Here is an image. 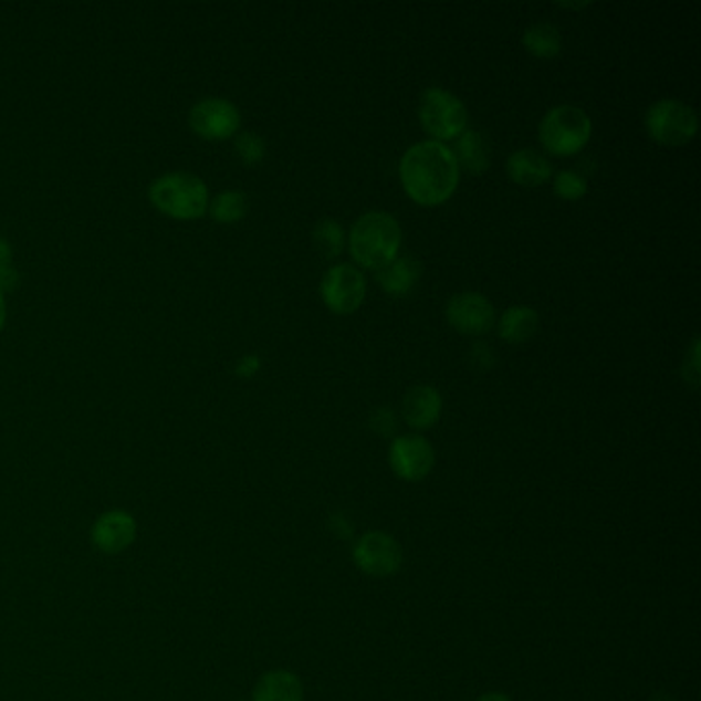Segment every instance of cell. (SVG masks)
Listing matches in <instances>:
<instances>
[{
    "mask_svg": "<svg viewBox=\"0 0 701 701\" xmlns=\"http://www.w3.org/2000/svg\"><path fill=\"white\" fill-rule=\"evenodd\" d=\"M399 179L409 198L420 206L444 205L459 186V165L453 150L422 140L406 150L399 163Z\"/></svg>",
    "mask_w": 701,
    "mask_h": 701,
    "instance_id": "cell-1",
    "label": "cell"
},
{
    "mask_svg": "<svg viewBox=\"0 0 701 701\" xmlns=\"http://www.w3.org/2000/svg\"><path fill=\"white\" fill-rule=\"evenodd\" d=\"M348 248L356 263L368 270H380L399 255L401 227L389 212H366L354 222Z\"/></svg>",
    "mask_w": 701,
    "mask_h": 701,
    "instance_id": "cell-2",
    "label": "cell"
},
{
    "mask_svg": "<svg viewBox=\"0 0 701 701\" xmlns=\"http://www.w3.org/2000/svg\"><path fill=\"white\" fill-rule=\"evenodd\" d=\"M593 122L585 109L574 105H557L540 124V140L555 157H571L588 145Z\"/></svg>",
    "mask_w": 701,
    "mask_h": 701,
    "instance_id": "cell-3",
    "label": "cell"
},
{
    "mask_svg": "<svg viewBox=\"0 0 701 701\" xmlns=\"http://www.w3.org/2000/svg\"><path fill=\"white\" fill-rule=\"evenodd\" d=\"M150 200L174 219H198L208 208V188L191 174H169L150 186Z\"/></svg>",
    "mask_w": 701,
    "mask_h": 701,
    "instance_id": "cell-4",
    "label": "cell"
},
{
    "mask_svg": "<svg viewBox=\"0 0 701 701\" xmlns=\"http://www.w3.org/2000/svg\"><path fill=\"white\" fill-rule=\"evenodd\" d=\"M418 117L425 130L440 140H454L468 128V109L463 102L447 88H426L420 97Z\"/></svg>",
    "mask_w": 701,
    "mask_h": 701,
    "instance_id": "cell-5",
    "label": "cell"
},
{
    "mask_svg": "<svg viewBox=\"0 0 701 701\" xmlns=\"http://www.w3.org/2000/svg\"><path fill=\"white\" fill-rule=\"evenodd\" d=\"M646 130L665 147H683L698 134V114L677 100H660L646 112Z\"/></svg>",
    "mask_w": 701,
    "mask_h": 701,
    "instance_id": "cell-6",
    "label": "cell"
},
{
    "mask_svg": "<svg viewBox=\"0 0 701 701\" xmlns=\"http://www.w3.org/2000/svg\"><path fill=\"white\" fill-rule=\"evenodd\" d=\"M352 562L373 578H389L401 571L404 550L394 535L385 531H366L352 547Z\"/></svg>",
    "mask_w": 701,
    "mask_h": 701,
    "instance_id": "cell-7",
    "label": "cell"
},
{
    "mask_svg": "<svg viewBox=\"0 0 701 701\" xmlns=\"http://www.w3.org/2000/svg\"><path fill=\"white\" fill-rule=\"evenodd\" d=\"M366 280L358 268L350 263H337L327 270L322 280V299L325 307L336 315H350L363 305Z\"/></svg>",
    "mask_w": 701,
    "mask_h": 701,
    "instance_id": "cell-8",
    "label": "cell"
},
{
    "mask_svg": "<svg viewBox=\"0 0 701 701\" xmlns=\"http://www.w3.org/2000/svg\"><path fill=\"white\" fill-rule=\"evenodd\" d=\"M389 468L404 482H422L437 463L435 449L422 435L397 437L389 447Z\"/></svg>",
    "mask_w": 701,
    "mask_h": 701,
    "instance_id": "cell-9",
    "label": "cell"
},
{
    "mask_svg": "<svg viewBox=\"0 0 701 701\" xmlns=\"http://www.w3.org/2000/svg\"><path fill=\"white\" fill-rule=\"evenodd\" d=\"M447 322L463 336H483L494 327V305L480 293L454 294L447 303Z\"/></svg>",
    "mask_w": 701,
    "mask_h": 701,
    "instance_id": "cell-10",
    "label": "cell"
},
{
    "mask_svg": "<svg viewBox=\"0 0 701 701\" xmlns=\"http://www.w3.org/2000/svg\"><path fill=\"white\" fill-rule=\"evenodd\" d=\"M190 124L200 136L210 140L231 138L241 126V114L233 103L219 97H208L196 103L190 112Z\"/></svg>",
    "mask_w": 701,
    "mask_h": 701,
    "instance_id": "cell-11",
    "label": "cell"
},
{
    "mask_svg": "<svg viewBox=\"0 0 701 701\" xmlns=\"http://www.w3.org/2000/svg\"><path fill=\"white\" fill-rule=\"evenodd\" d=\"M136 540V521L130 512L109 511L97 516L91 529V541L103 554H119Z\"/></svg>",
    "mask_w": 701,
    "mask_h": 701,
    "instance_id": "cell-12",
    "label": "cell"
},
{
    "mask_svg": "<svg viewBox=\"0 0 701 701\" xmlns=\"http://www.w3.org/2000/svg\"><path fill=\"white\" fill-rule=\"evenodd\" d=\"M401 411H404L406 425L411 426L414 430L432 428L439 422L440 414H442V397L439 389L430 385L411 387L404 397Z\"/></svg>",
    "mask_w": 701,
    "mask_h": 701,
    "instance_id": "cell-13",
    "label": "cell"
},
{
    "mask_svg": "<svg viewBox=\"0 0 701 701\" xmlns=\"http://www.w3.org/2000/svg\"><path fill=\"white\" fill-rule=\"evenodd\" d=\"M422 276V263L411 255H397L394 262L377 270V282L389 296H408Z\"/></svg>",
    "mask_w": 701,
    "mask_h": 701,
    "instance_id": "cell-14",
    "label": "cell"
},
{
    "mask_svg": "<svg viewBox=\"0 0 701 701\" xmlns=\"http://www.w3.org/2000/svg\"><path fill=\"white\" fill-rule=\"evenodd\" d=\"M251 701H305V686L294 672L268 671L253 686Z\"/></svg>",
    "mask_w": 701,
    "mask_h": 701,
    "instance_id": "cell-15",
    "label": "cell"
},
{
    "mask_svg": "<svg viewBox=\"0 0 701 701\" xmlns=\"http://www.w3.org/2000/svg\"><path fill=\"white\" fill-rule=\"evenodd\" d=\"M506 171L514 184L525 188H537L552 177V165L537 150L521 148L512 153L511 159L506 163Z\"/></svg>",
    "mask_w": 701,
    "mask_h": 701,
    "instance_id": "cell-16",
    "label": "cell"
},
{
    "mask_svg": "<svg viewBox=\"0 0 701 701\" xmlns=\"http://www.w3.org/2000/svg\"><path fill=\"white\" fill-rule=\"evenodd\" d=\"M540 329V315L535 308L516 305L506 308L498 323V336L509 344H525Z\"/></svg>",
    "mask_w": 701,
    "mask_h": 701,
    "instance_id": "cell-17",
    "label": "cell"
},
{
    "mask_svg": "<svg viewBox=\"0 0 701 701\" xmlns=\"http://www.w3.org/2000/svg\"><path fill=\"white\" fill-rule=\"evenodd\" d=\"M453 155L459 169L463 167L468 174H473V176H480L490 169V150H488V145H485L480 132H463L454 143Z\"/></svg>",
    "mask_w": 701,
    "mask_h": 701,
    "instance_id": "cell-18",
    "label": "cell"
},
{
    "mask_svg": "<svg viewBox=\"0 0 701 701\" xmlns=\"http://www.w3.org/2000/svg\"><path fill=\"white\" fill-rule=\"evenodd\" d=\"M523 44L535 59H554L562 50V35L552 23H535L523 33Z\"/></svg>",
    "mask_w": 701,
    "mask_h": 701,
    "instance_id": "cell-19",
    "label": "cell"
},
{
    "mask_svg": "<svg viewBox=\"0 0 701 701\" xmlns=\"http://www.w3.org/2000/svg\"><path fill=\"white\" fill-rule=\"evenodd\" d=\"M313 243L323 258L334 260L344 249V229L334 219H323L313 229Z\"/></svg>",
    "mask_w": 701,
    "mask_h": 701,
    "instance_id": "cell-20",
    "label": "cell"
},
{
    "mask_svg": "<svg viewBox=\"0 0 701 701\" xmlns=\"http://www.w3.org/2000/svg\"><path fill=\"white\" fill-rule=\"evenodd\" d=\"M248 212V196L243 191H222L210 205L212 219L219 222H237Z\"/></svg>",
    "mask_w": 701,
    "mask_h": 701,
    "instance_id": "cell-21",
    "label": "cell"
},
{
    "mask_svg": "<svg viewBox=\"0 0 701 701\" xmlns=\"http://www.w3.org/2000/svg\"><path fill=\"white\" fill-rule=\"evenodd\" d=\"M554 190L562 200L576 202V200L585 198L588 184H586L585 177L576 171H559L554 179Z\"/></svg>",
    "mask_w": 701,
    "mask_h": 701,
    "instance_id": "cell-22",
    "label": "cell"
},
{
    "mask_svg": "<svg viewBox=\"0 0 701 701\" xmlns=\"http://www.w3.org/2000/svg\"><path fill=\"white\" fill-rule=\"evenodd\" d=\"M234 150L245 165H258L265 157V143H263L262 136H258L253 132H241L234 138Z\"/></svg>",
    "mask_w": 701,
    "mask_h": 701,
    "instance_id": "cell-23",
    "label": "cell"
},
{
    "mask_svg": "<svg viewBox=\"0 0 701 701\" xmlns=\"http://www.w3.org/2000/svg\"><path fill=\"white\" fill-rule=\"evenodd\" d=\"M13 251L11 245L0 237V291H11L15 289L19 276H17L15 270H13Z\"/></svg>",
    "mask_w": 701,
    "mask_h": 701,
    "instance_id": "cell-24",
    "label": "cell"
},
{
    "mask_svg": "<svg viewBox=\"0 0 701 701\" xmlns=\"http://www.w3.org/2000/svg\"><path fill=\"white\" fill-rule=\"evenodd\" d=\"M370 430L377 432L383 439L394 437L395 430H397V416H395L394 409H375V411L370 414Z\"/></svg>",
    "mask_w": 701,
    "mask_h": 701,
    "instance_id": "cell-25",
    "label": "cell"
},
{
    "mask_svg": "<svg viewBox=\"0 0 701 701\" xmlns=\"http://www.w3.org/2000/svg\"><path fill=\"white\" fill-rule=\"evenodd\" d=\"M683 377H686L687 383H689L691 387H698V385H700V339H698V337L693 339L689 358L686 360Z\"/></svg>",
    "mask_w": 701,
    "mask_h": 701,
    "instance_id": "cell-26",
    "label": "cell"
},
{
    "mask_svg": "<svg viewBox=\"0 0 701 701\" xmlns=\"http://www.w3.org/2000/svg\"><path fill=\"white\" fill-rule=\"evenodd\" d=\"M469 356H471V363L480 368H490L494 365V352L488 348V344H475L469 352Z\"/></svg>",
    "mask_w": 701,
    "mask_h": 701,
    "instance_id": "cell-27",
    "label": "cell"
},
{
    "mask_svg": "<svg viewBox=\"0 0 701 701\" xmlns=\"http://www.w3.org/2000/svg\"><path fill=\"white\" fill-rule=\"evenodd\" d=\"M329 526H332V533L336 535V537H342V540H350L352 537V523L344 516V514H334L332 519H329Z\"/></svg>",
    "mask_w": 701,
    "mask_h": 701,
    "instance_id": "cell-28",
    "label": "cell"
},
{
    "mask_svg": "<svg viewBox=\"0 0 701 701\" xmlns=\"http://www.w3.org/2000/svg\"><path fill=\"white\" fill-rule=\"evenodd\" d=\"M260 370V358L258 356H245L243 360H239V365H237V375H241V377H253L255 373Z\"/></svg>",
    "mask_w": 701,
    "mask_h": 701,
    "instance_id": "cell-29",
    "label": "cell"
},
{
    "mask_svg": "<svg viewBox=\"0 0 701 701\" xmlns=\"http://www.w3.org/2000/svg\"><path fill=\"white\" fill-rule=\"evenodd\" d=\"M475 701H512L511 695H506V693H500V691H488V693H483Z\"/></svg>",
    "mask_w": 701,
    "mask_h": 701,
    "instance_id": "cell-30",
    "label": "cell"
},
{
    "mask_svg": "<svg viewBox=\"0 0 701 701\" xmlns=\"http://www.w3.org/2000/svg\"><path fill=\"white\" fill-rule=\"evenodd\" d=\"M4 320H7V305H4V293L0 291V329L4 325Z\"/></svg>",
    "mask_w": 701,
    "mask_h": 701,
    "instance_id": "cell-31",
    "label": "cell"
},
{
    "mask_svg": "<svg viewBox=\"0 0 701 701\" xmlns=\"http://www.w3.org/2000/svg\"><path fill=\"white\" fill-rule=\"evenodd\" d=\"M650 701H677L671 695H665V693H660V695H655V698H650Z\"/></svg>",
    "mask_w": 701,
    "mask_h": 701,
    "instance_id": "cell-32",
    "label": "cell"
},
{
    "mask_svg": "<svg viewBox=\"0 0 701 701\" xmlns=\"http://www.w3.org/2000/svg\"><path fill=\"white\" fill-rule=\"evenodd\" d=\"M237 701H245V700H237Z\"/></svg>",
    "mask_w": 701,
    "mask_h": 701,
    "instance_id": "cell-33",
    "label": "cell"
}]
</instances>
